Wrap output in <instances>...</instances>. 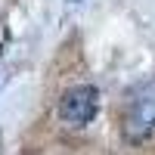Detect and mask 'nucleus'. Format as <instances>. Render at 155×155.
Listing matches in <instances>:
<instances>
[{
	"label": "nucleus",
	"mask_w": 155,
	"mask_h": 155,
	"mask_svg": "<svg viewBox=\"0 0 155 155\" xmlns=\"http://www.w3.org/2000/svg\"><path fill=\"white\" fill-rule=\"evenodd\" d=\"M99 112V90L93 84H78L71 90H65L59 99V118L71 124V127H84L96 118Z\"/></svg>",
	"instance_id": "nucleus-2"
},
{
	"label": "nucleus",
	"mask_w": 155,
	"mask_h": 155,
	"mask_svg": "<svg viewBox=\"0 0 155 155\" xmlns=\"http://www.w3.org/2000/svg\"><path fill=\"white\" fill-rule=\"evenodd\" d=\"M155 134V78L137 84L127 93L124 106V137L134 143H143Z\"/></svg>",
	"instance_id": "nucleus-1"
},
{
	"label": "nucleus",
	"mask_w": 155,
	"mask_h": 155,
	"mask_svg": "<svg viewBox=\"0 0 155 155\" xmlns=\"http://www.w3.org/2000/svg\"><path fill=\"white\" fill-rule=\"evenodd\" d=\"M68 3H78V0H68Z\"/></svg>",
	"instance_id": "nucleus-3"
}]
</instances>
